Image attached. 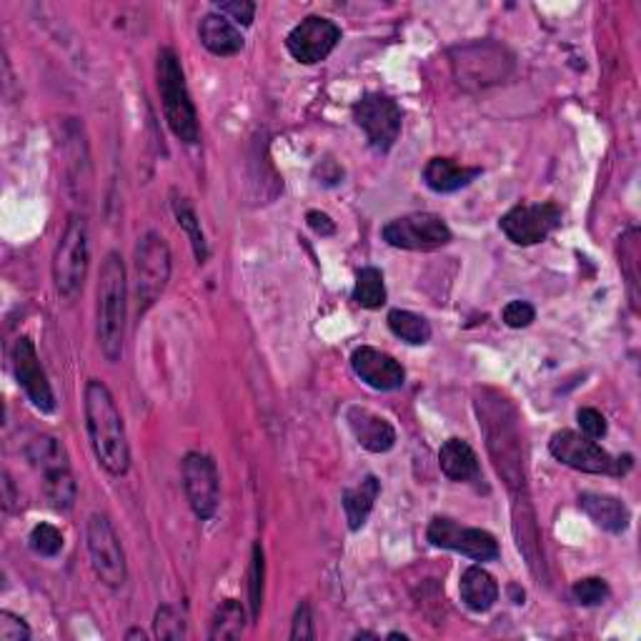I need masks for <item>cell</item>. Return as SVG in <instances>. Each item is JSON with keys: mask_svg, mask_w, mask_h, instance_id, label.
<instances>
[{"mask_svg": "<svg viewBox=\"0 0 641 641\" xmlns=\"http://www.w3.org/2000/svg\"><path fill=\"white\" fill-rule=\"evenodd\" d=\"M170 249L166 238L149 230L143 238H139L135 246V304H139V313L151 311L170 281Z\"/></svg>", "mask_w": 641, "mask_h": 641, "instance_id": "cell-6", "label": "cell"}, {"mask_svg": "<svg viewBox=\"0 0 641 641\" xmlns=\"http://www.w3.org/2000/svg\"><path fill=\"white\" fill-rule=\"evenodd\" d=\"M354 304L369 311L381 309L387 304V284H383V273L379 269L366 266L356 273Z\"/></svg>", "mask_w": 641, "mask_h": 641, "instance_id": "cell-28", "label": "cell"}, {"mask_svg": "<svg viewBox=\"0 0 641 641\" xmlns=\"http://www.w3.org/2000/svg\"><path fill=\"white\" fill-rule=\"evenodd\" d=\"M482 176V168L461 166L451 158H431L424 168V183L434 193H456Z\"/></svg>", "mask_w": 641, "mask_h": 641, "instance_id": "cell-23", "label": "cell"}, {"mask_svg": "<svg viewBox=\"0 0 641 641\" xmlns=\"http://www.w3.org/2000/svg\"><path fill=\"white\" fill-rule=\"evenodd\" d=\"M263 577H266V559H263V546L253 544L251 569H249V604L251 619H259L263 606Z\"/></svg>", "mask_w": 641, "mask_h": 641, "instance_id": "cell-31", "label": "cell"}, {"mask_svg": "<svg viewBox=\"0 0 641 641\" xmlns=\"http://www.w3.org/2000/svg\"><path fill=\"white\" fill-rule=\"evenodd\" d=\"M290 639H316V629H313V614L309 602H301L296 606L294 614V624H290Z\"/></svg>", "mask_w": 641, "mask_h": 641, "instance_id": "cell-39", "label": "cell"}, {"mask_svg": "<svg viewBox=\"0 0 641 641\" xmlns=\"http://www.w3.org/2000/svg\"><path fill=\"white\" fill-rule=\"evenodd\" d=\"M306 221H309V226L319 236H333V234H336V224H333V221L327 216V213L309 211V213H306Z\"/></svg>", "mask_w": 641, "mask_h": 641, "instance_id": "cell-40", "label": "cell"}, {"mask_svg": "<svg viewBox=\"0 0 641 641\" xmlns=\"http://www.w3.org/2000/svg\"><path fill=\"white\" fill-rule=\"evenodd\" d=\"M183 491L191 503L193 514L201 521L216 517L221 503V476L218 466L209 454L188 451L183 456Z\"/></svg>", "mask_w": 641, "mask_h": 641, "instance_id": "cell-14", "label": "cell"}, {"mask_svg": "<svg viewBox=\"0 0 641 641\" xmlns=\"http://www.w3.org/2000/svg\"><path fill=\"white\" fill-rule=\"evenodd\" d=\"M476 414L478 426L486 436V449H489L499 476H503L511 491L524 489V449H521L519 416L514 406L509 404L507 396L486 389L476 399Z\"/></svg>", "mask_w": 641, "mask_h": 641, "instance_id": "cell-2", "label": "cell"}, {"mask_svg": "<svg viewBox=\"0 0 641 641\" xmlns=\"http://www.w3.org/2000/svg\"><path fill=\"white\" fill-rule=\"evenodd\" d=\"M31 629L25 619L13 612H0V641H28Z\"/></svg>", "mask_w": 641, "mask_h": 641, "instance_id": "cell-36", "label": "cell"}, {"mask_svg": "<svg viewBox=\"0 0 641 641\" xmlns=\"http://www.w3.org/2000/svg\"><path fill=\"white\" fill-rule=\"evenodd\" d=\"M156 79L161 104H164L166 123L178 141L188 145L201 141V126H199V110L193 106L191 91H188L183 66L178 56L170 48L158 50L156 63Z\"/></svg>", "mask_w": 641, "mask_h": 641, "instance_id": "cell-4", "label": "cell"}, {"mask_svg": "<svg viewBox=\"0 0 641 641\" xmlns=\"http://www.w3.org/2000/svg\"><path fill=\"white\" fill-rule=\"evenodd\" d=\"M174 213H176L178 226H181L188 234V241H191V246H193L195 261L206 263L209 261V244H206V236H203L201 221H199V216H195V209L191 206V203H188V199H183V195H174Z\"/></svg>", "mask_w": 641, "mask_h": 641, "instance_id": "cell-29", "label": "cell"}, {"mask_svg": "<svg viewBox=\"0 0 641 641\" xmlns=\"http://www.w3.org/2000/svg\"><path fill=\"white\" fill-rule=\"evenodd\" d=\"M639 230L631 228L621 236V271L627 273V284L631 288V298L637 304V286H639Z\"/></svg>", "mask_w": 641, "mask_h": 641, "instance_id": "cell-32", "label": "cell"}, {"mask_svg": "<svg viewBox=\"0 0 641 641\" xmlns=\"http://www.w3.org/2000/svg\"><path fill=\"white\" fill-rule=\"evenodd\" d=\"M85 549L91 569L108 589H121L128 579V563L121 538L106 514H91L85 521Z\"/></svg>", "mask_w": 641, "mask_h": 641, "instance_id": "cell-9", "label": "cell"}, {"mask_svg": "<svg viewBox=\"0 0 641 641\" xmlns=\"http://www.w3.org/2000/svg\"><path fill=\"white\" fill-rule=\"evenodd\" d=\"M341 43V28L323 15H309L286 36V48L294 61L304 66L323 63Z\"/></svg>", "mask_w": 641, "mask_h": 641, "instance_id": "cell-16", "label": "cell"}, {"mask_svg": "<svg viewBox=\"0 0 641 641\" xmlns=\"http://www.w3.org/2000/svg\"><path fill=\"white\" fill-rule=\"evenodd\" d=\"M352 369L366 387L376 391H396L404 387L406 371L396 358L379 352V348L361 346L352 354Z\"/></svg>", "mask_w": 641, "mask_h": 641, "instance_id": "cell-18", "label": "cell"}, {"mask_svg": "<svg viewBox=\"0 0 641 641\" xmlns=\"http://www.w3.org/2000/svg\"><path fill=\"white\" fill-rule=\"evenodd\" d=\"M383 241L401 251H436L451 244V228L436 213H408L383 226Z\"/></svg>", "mask_w": 641, "mask_h": 641, "instance_id": "cell-11", "label": "cell"}, {"mask_svg": "<svg viewBox=\"0 0 641 641\" xmlns=\"http://www.w3.org/2000/svg\"><path fill=\"white\" fill-rule=\"evenodd\" d=\"M501 319L509 329H526L536 319V309L529 301H509L503 306Z\"/></svg>", "mask_w": 641, "mask_h": 641, "instance_id": "cell-35", "label": "cell"}, {"mask_svg": "<svg viewBox=\"0 0 641 641\" xmlns=\"http://www.w3.org/2000/svg\"><path fill=\"white\" fill-rule=\"evenodd\" d=\"M25 459L43 476V494L50 509L71 511L79 497V484H75L63 443L56 436H36L25 447Z\"/></svg>", "mask_w": 641, "mask_h": 641, "instance_id": "cell-5", "label": "cell"}, {"mask_svg": "<svg viewBox=\"0 0 641 641\" xmlns=\"http://www.w3.org/2000/svg\"><path fill=\"white\" fill-rule=\"evenodd\" d=\"M246 629V609L241 602L226 600L218 606L216 614L211 619L209 639L213 641H226V639H241Z\"/></svg>", "mask_w": 641, "mask_h": 641, "instance_id": "cell-27", "label": "cell"}, {"mask_svg": "<svg viewBox=\"0 0 641 641\" xmlns=\"http://www.w3.org/2000/svg\"><path fill=\"white\" fill-rule=\"evenodd\" d=\"M561 226V209L557 203H519L507 211L499 228L511 244L536 246L549 238Z\"/></svg>", "mask_w": 641, "mask_h": 641, "instance_id": "cell-15", "label": "cell"}, {"mask_svg": "<svg viewBox=\"0 0 641 641\" xmlns=\"http://www.w3.org/2000/svg\"><path fill=\"white\" fill-rule=\"evenodd\" d=\"M98 344L106 361L118 364L123 356L126 313H128V278L121 253L110 251L100 266L98 281Z\"/></svg>", "mask_w": 641, "mask_h": 641, "instance_id": "cell-3", "label": "cell"}, {"mask_svg": "<svg viewBox=\"0 0 641 641\" xmlns=\"http://www.w3.org/2000/svg\"><path fill=\"white\" fill-rule=\"evenodd\" d=\"M511 56L507 48L491 40H476L451 50V68L464 88H486L501 83L511 71Z\"/></svg>", "mask_w": 641, "mask_h": 641, "instance_id": "cell-8", "label": "cell"}, {"mask_svg": "<svg viewBox=\"0 0 641 641\" xmlns=\"http://www.w3.org/2000/svg\"><path fill=\"white\" fill-rule=\"evenodd\" d=\"M13 371L19 379V387L23 389L25 396L40 414H54L56 412V393L50 389V381L43 369L36 344L28 336H21L13 346Z\"/></svg>", "mask_w": 641, "mask_h": 641, "instance_id": "cell-17", "label": "cell"}, {"mask_svg": "<svg viewBox=\"0 0 641 641\" xmlns=\"http://www.w3.org/2000/svg\"><path fill=\"white\" fill-rule=\"evenodd\" d=\"M579 509L594 521L596 526L604 529L609 534H621L629 529L631 514L627 503L617 497H609V494H581L579 497Z\"/></svg>", "mask_w": 641, "mask_h": 641, "instance_id": "cell-20", "label": "cell"}, {"mask_svg": "<svg viewBox=\"0 0 641 641\" xmlns=\"http://www.w3.org/2000/svg\"><path fill=\"white\" fill-rule=\"evenodd\" d=\"M577 422L581 426V434L589 436V439H604L609 426H606V418L596 408H579Z\"/></svg>", "mask_w": 641, "mask_h": 641, "instance_id": "cell-37", "label": "cell"}, {"mask_svg": "<svg viewBox=\"0 0 641 641\" xmlns=\"http://www.w3.org/2000/svg\"><path fill=\"white\" fill-rule=\"evenodd\" d=\"M28 542H31V549L36 551L38 557H46V559L58 557L63 549V534L58 532L54 524L33 526Z\"/></svg>", "mask_w": 641, "mask_h": 641, "instance_id": "cell-33", "label": "cell"}, {"mask_svg": "<svg viewBox=\"0 0 641 641\" xmlns=\"http://www.w3.org/2000/svg\"><path fill=\"white\" fill-rule=\"evenodd\" d=\"M126 639L131 641V639H145V631L143 629H131V631H126Z\"/></svg>", "mask_w": 641, "mask_h": 641, "instance_id": "cell-41", "label": "cell"}, {"mask_svg": "<svg viewBox=\"0 0 641 641\" xmlns=\"http://www.w3.org/2000/svg\"><path fill=\"white\" fill-rule=\"evenodd\" d=\"M439 466L447 478L456 484H472L482 476L476 451L464 439H449L439 449Z\"/></svg>", "mask_w": 641, "mask_h": 641, "instance_id": "cell-22", "label": "cell"}, {"mask_svg": "<svg viewBox=\"0 0 641 641\" xmlns=\"http://www.w3.org/2000/svg\"><path fill=\"white\" fill-rule=\"evenodd\" d=\"M379 494H381V482L373 474L366 476L361 484H356L352 486V489L344 491L341 503H344V514L352 532H358V529L366 524V519H369V514L373 511V503L376 499H379Z\"/></svg>", "mask_w": 641, "mask_h": 641, "instance_id": "cell-25", "label": "cell"}, {"mask_svg": "<svg viewBox=\"0 0 641 641\" xmlns=\"http://www.w3.org/2000/svg\"><path fill=\"white\" fill-rule=\"evenodd\" d=\"M571 594H574V600L581 606H600L609 600V584L600 577L579 579L574 589H571Z\"/></svg>", "mask_w": 641, "mask_h": 641, "instance_id": "cell-34", "label": "cell"}, {"mask_svg": "<svg viewBox=\"0 0 641 641\" xmlns=\"http://www.w3.org/2000/svg\"><path fill=\"white\" fill-rule=\"evenodd\" d=\"M459 594L468 609L476 614L489 612L499 602V584L484 567H468L459 581Z\"/></svg>", "mask_w": 641, "mask_h": 641, "instance_id": "cell-24", "label": "cell"}, {"mask_svg": "<svg viewBox=\"0 0 641 641\" xmlns=\"http://www.w3.org/2000/svg\"><path fill=\"white\" fill-rule=\"evenodd\" d=\"M346 424L348 429H352L354 439L361 443L366 451H371V454H387V451L396 447V429H393L387 418L373 414L371 408L348 406Z\"/></svg>", "mask_w": 641, "mask_h": 641, "instance_id": "cell-19", "label": "cell"}, {"mask_svg": "<svg viewBox=\"0 0 641 641\" xmlns=\"http://www.w3.org/2000/svg\"><path fill=\"white\" fill-rule=\"evenodd\" d=\"M199 38L203 43V48L211 50L213 56H221V58L236 56L244 50L241 31L236 28L234 21H228L226 15H221V13L203 15L201 25H199Z\"/></svg>", "mask_w": 641, "mask_h": 641, "instance_id": "cell-21", "label": "cell"}, {"mask_svg": "<svg viewBox=\"0 0 641 641\" xmlns=\"http://www.w3.org/2000/svg\"><path fill=\"white\" fill-rule=\"evenodd\" d=\"M551 456L559 464L577 468L584 474H624L621 459H614L609 451L602 449L600 443L589 436H581L577 431H557L549 441Z\"/></svg>", "mask_w": 641, "mask_h": 641, "instance_id": "cell-13", "label": "cell"}, {"mask_svg": "<svg viewBox=\"0 0 641 641\" xmlns=\"http://www.w3.org/2000/svg\"><path fill=\"white\" fill-rule=\"evenodd\" d=\"M352 116L376 153H389L393 143L399 141L404 114H401V106L391 96L366 93L354 104Z\"/></svg>", "mask_w": 641, "mask_h": 641, "instance_id": "cell-10", "label": "cell"}, {"mask_svg": "<svg viewBox=\"0 0 641 641\" xmlns=\"http://www.w3.org/2000/svg\"><path fill=\"white\" fill-rule=\"evenodd\" d=\"M153 629H156L158 639L168 641H181L188 637V619L186 614L174 604L158 606L156 621H153Z\"/></svg>", "mask_w": 641, "mask_h": 641, "instance_id": "cell-30", "label": "cell"}, {"mask_svg": "<svg viewBox=\"0 0 641 641\" xmlns=\"http://www.w3.org/2000/svg\"><path fill=\"white\" fill-rule=\"evenodd\" d=\"M91 266L88 226L83 216H71L54 253V284L63 298L79 296Z\"/></svg>", "mask_w": 641, "mask_h": 641, "instance_id": "cell-7", "label": "cell"}, {"mask_svg": "<svg viewBox=\"0 0 641 641\" xmlns=\"http://www.w3.org/2000/svg\"><path fill=\"white\" fill-rule=\"evenodd\" d=\"M83 412L85 429H88L91 447L98 464L110 476L128 474V468H131V447H128L126 424L116 406L114 393H110L104 381L91 379L85 383Z\"/></svg>", "mask_w": 641, "mask_h": 641, "instance_id": "cell-1", "label": "cell"}, {"mask_svg": "<svg viewBox=\"0 0 641 641\" xmlns=\"http://www.w3.org/2000/svg\"><path fill=\"white\" fill-rule=\"evenodd\" d=\"M426 538L439 549L456 551L461 557H468L474 561H494L499 559V542L494 534L484 532V529L461 526L459 521L449 517H434L429 529H426Z\"/></svg>", "mask_w": 641, "mask_h": 641, "instance_id": "cell-12", "label": "cell"}, {"mask_svg": "<svg viewBox=\"0 0 641 641\" xmlns=\"http://www.w3.org/2000/svg\"><path fill=\"white\" fill-rule=\"evenodd\" d=\"M216 11L221 15H226L228 21L251 25L253 15H256V3H251V0H226V3L216 5Z\"/></svg>", "mask_w": 641, "mask_h": 641, "instance_id": "cell-38", "label": "cell"}, {"mask_svg": "<svg viewBox=\"0 0 641 641\" xmlns=\"http://www.w3.org/2000/svg\"><path fill=\"white\" fill-rule=\"evenodd\" d=\"M389 329L393 336H399L401 341H406V344L412 346H424L431 341V323L424 319V316H418L414 311H404V309H393L389 313Z\"/></svg>", "mask_w": 641, "mask_h": 641, "instance_id": "cell-26", "label": "cell"}]
</instances>
